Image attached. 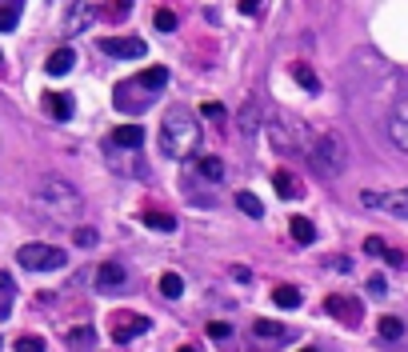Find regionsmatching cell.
Returning a JSON list of instances; mask_svg holds the SVG:
<instances>
[{
  "mask_svg": "<svg viewBox=\"0 0 408 352\" xmlns=\"http://www.w3.org/2000/svg\"><path fill=\"white\" fill-rule=\"evenodd\" d=\"M200 136H204V128H200V120H196L193 109L172 104V109L164 112V120H161V152L168 160H188V157H196Z\"/></svg>",
  "mask_w": 408,
  "mask_h": 352,
  "instance_id": "obj_1",
  "label": "cell"
},
{
  "mask_svg": "<svg viewBox=\"0 0 408 352\" xmlns=\"http://www.w3.org/2000/svg\"><path fill=\"white\" fill-rule=\"evenodd\" d=\"M304 152H309V160H312V173L325 176V180H336V176L344 173V164H348V148H344L341 132H332V128L312 132Z\"/></svg>",
  "mask_w": 408,
  "mask_h": 352,
  "instance_id": "obj_2",
  "label": "cell"
},
{
  "mask_svg": "<svg viewBox=\"0 0 408 352\" xmlns=\"http://www.w3.org/2000/svg\"><path fill=\"white\" fill-rule=\"evenodd\" d=\"M36 200H40V208L49 212V216H56V221H76L81 216V192L72 189L68 180H60V176H44L40 180V189H36Z\"/></svg>",
  "mask_w": 408,
  "mask_h": 352,
  "instance_id": "obj_3",
  "label": "cell"
},
{
  "mask_svg": "<svg viewBox=\"0 0 408 352\" xmlns=\"http://www.w3.org/2000/svg\"><path fill=\"white\" fill-rule=\"evenodd\" d=\"M164 80H168L164 68H145L140 77L124 80V84L116 88V109H120V112H145L148 109V96L156 93V88H164Z\"/></svg>",
  "mask_w": 408,
  "mask_h": 352,
  "instance_id": "obj_4",
  "label": "cell"
},
{
  "mask_svg": "<svg viewBox=\"0 0 408 352\" xmlns=\"http://www.w3.org/2000/svg\"><path fill=\"white\" fill-rule=\"evenodd\" d=\"M17 260H20V269H28V272H56V269L68 264L65 248H56V244H36V240L20 248Z\"/></svg>",
  "mask_w": 408,
  "mask_h": 352,
  "instance_id": "obj_5",
  "label": "cell"
},
{
  "mask_svg": "<svg viewBox=\"0 0 408 352\" xmlns=\"http://www.w3.org/2000/svg\"><path fill=\"white\" fill-rule=\"evenodd\" d=\"M100 52H104V56H120V61H140L148 52V45L140 36H104V40H100Z\"/></svg>",
  "mask_w": 408,
  "mask_h": 352,
  "instance_id": "obj_6",
  "label": "cell"
},
{
  "mask_svg": "<svg viewBox=\"0 0 408 352\" xmlns=\"http://www.w3.org/2000/svg\"><path fill=\"white\" fill-rule=\"evenodd\" d=\"M152 328V320L148 317H136V312H116L113 317V340L116 344H129L136 336H145Z\"/></svg>",
  "mask_w": 408,
  "mask_h": 352,
  "instance_id": "obj_7",
  "label": "cell"
},
{
  "mask_svg": "<svg viewBox=\"0 0 408 352\" xmlns=\"http://www.w3.org/2000/svg\"><path fill=\"white\" fill-rule=\"evenodd\" d=\"M268 141L277 152H296V136H304V125H296V120H268Z\"/></svg>",
  "mask_w": 408,
  "mask_h": 352,
  "instance_id": "obj_8",
  "label": "cell"
},
{
  "mask_svg": "<svg viewBox=\"0 0 408 352\" xmlns=\"http://www.w3.org/2000/svg\"><path fill=\"white\" fill-rule=\"evenodd\" d=\"M360 205L392 212V216H408V192H360Z\"/></svg>",
  "mask_w": 408,
  "mask_h": 352,
  "instance_id": "obj_9",
  "label": "cell"
},
{
  "mask_svg": "<svg viewBox=\"0 0 408 352\" xmlns=\"http://www.w3.org/2000/svg\"><path fill=\"white\" fill-rule=\"evenodd\" d=\"M389 141L400 148V152H408V100H396L389 112Z\"/></svg>",
  "mask_w": 408,
  "mask_h": 352,
  "instance_id": "obj_10",
  "label": "cell"
},
{
  "mask_svg": "<svg viewBox=\"0 0 408 352\" xmlns=\"http://www.w3.org/2000/svg\"><path fill=\"white\" fill-rule=\"evenodd\" d=\"M100 4H104V0H76V4H72V13H68V32L76 36V32H84L88 24H97Z\"/></svg>",
  "mask_w": 408,
  "mask_h": 352,
  "instance_id": "obj_11",
  "label": "cell"
},
{
  "mask_svg": "<svg viewBox=\"0 0 408 352\" xmlns=\"http://www.w3.org/2000/svg\"><path fill=\"white\" fill-rule=\"evenodd\" d=\"M129 285V272H124V264L120 260H104L97 272V288L100 292H120V288Z\"/></svg>",
  "mask_w": 408,
  "mask_h": 352,
  "instance_id": "obj_12",
  "label": "cell"
},
{
  "mask_svg": "<svg viewBox=\"0 0 408 352\" xmlns=\"http://www.w3.org/2000/svg\"><path fill=\"white\" fill-rule=\"evenodd\" d=\"M72 64H76V52L72 48H56L49 56V64H44V72L49 77H65V72H72Z\"/></svg>",
  "mask_w": 408,
  "mask_h": 352,
  "instance_id": "obj_13",
  "label": "cell"
},
{
  "mask_svg": "<svg viewBox=\"0 0 408 352\" xmlns=\"http://www.w3.org/2000/svg\"><path fill=\"white\" fill-rule=\"evenodd\" d=\"M328 312H332V317H348V324H357L360 301H352V296H328Z\"/></svg>",
  "mask_w": 408,
  "mask_h": 352,
  "instance_id": "obj_14",
  "label": "cell"
},
{
  "mask_svg": "<svg viewBox=\"0 0 408 352\" xmlns=\"http://www.w3.org/2000/svg\"><path fill=\"white\" fill-rule=\"evenodd\" d=\"M272 184H277V192L284 196V200H296V196H304V184H300V180H296L288 168H280V173L272 176Z\"/></svg>",
  "mask_w": 408,
  "mask_h": 352,
  "instance_id": "obj_15",
  "label": "cell"
},
{
  "mask_svg": "<svg viewBox=\"0 0 408 352\" xmlns=\"http://www.w3.org/2000/svg\"><path fill=\"white\" fill-rule=\"evenodd\" d=\"M44 109H49V116H56V120H68V116H72V96L68 93H49L44 96Z\"/></svg>",
  "mask_w": 408,
  "mask_h": 352,
  "instance_id": "obj_16",
  "label": "cell"
},
{
  "mask_svg": "<svg viewBox=\"0 0 408 352\" xmlns=\"http://www.w3.org/2000/svg\"><path fill=\"white\" fill-rule=\"evenodd\" d=\"M20 8L24 0H0V32H13L20 24Z\"/></svg>",
  "mask_w": 408,
  "mask_h": 352,
  "instance_id": "obj_17",
  "label": "cell"
},
{
  "mask_svg": "<svg viewBox=\"0 0 408 352\" xmlns=\"http://www.w3.org/2000/svg\"><path fill=\"white\" fill-rule=\"evenodd\" d=\"M113 144H120V148H140V144H145V128L120 125V128L113 132Z\"/></svg>",
  "mask_w": 408,
  "mask_h": 352,
  "instance_id": "obj_18",
  "label": "cell"
},
{
  "mask_svg": "<svg viewBox=\"0 0 408 352\" xmlns=\"http://www.w3.org/2000/svg\"><path fill=\"white\" fill-rule=\"evenodd\" d=\"M288 232H293L296 244H312V240H316V224H312L309 216H293V221H288Z\"/></svg>",
  "mask_w": 408,
  "mask_h": 352,
  "instance_id": "obj_19",
  "label": "cell"
},
{
  "mask_svg": "<svg viewBox=\"0 0 408 352\" xmlns=\"http://www.w3.org/2000/svg\"><path fill=\"white\" fill-rule=\"evenodd\" d=\"M13 301H17V285H13L8 272H0V320L13 312Z\"/></svg>",
  "mask_w": 408,
  "mask_h": 352,
  "instance_id": "obj_20",
  "label": "cell"
},
{
  "mask_svg": "<svg viewBox=\"0 0 408 352\" xmlns=\"http://www.w3.org/2000/svg\"><path fill=\"white\" fill-rule=\"evenodd\" d=\"M236 208H240V212H248V216H256V221L264 216V205L252 196V192H236Z\"/></svg>",
  "mask_w": 408,
  "mask_h": 352,
  "instance_id": "obj_21",
  "label": "cell"
},
{
  "mask_svg": "<svg viewBox=\"0 0 408 352\" xmlns=\"http://www.w3.org/2000/svg\"><path fill=\"white\" fill-rule=\"evenodd\" d=\"M272 301H277L280 308H300V292H296L293 285H280L277 292H272Z\"/></svg>",
  "mask_w": 408,
  "mask_h": 352,
  "instance_id": "obj_22",
  "label": "cell"
},
{
  "mask_svg": "<svg viewBox=\"0 0 408 352\" xmlns=\"http://www.w3.org/2000/svg\"><path fill=\"white\" fill-rule=\"evenodd\" d=\"M293 77L300 88H309V93H320V80H316V72H309L304 64H293Z\"/></svg>",
  "mask_w": 408,
  "mask_h": 352,
  "instance_id": "obj_23",
  "label": "cell"
},
{
  "mask_svg": "<svg viewBox=\"0 0 408 352\" xmlns=\"http://www.w3.org/2000/svg\"><path fill=\"white\" fill-rule=\"evenodd\" d=\"M161 292L168 296V301H177L180 292H184V280H180L177 272H164V276H161Z\"/></svg>",
  "mask_w": 408,
  "mask_h": 352,
  "instance_id": "obj_24",
  "label": "cell"
},
{
  "mask_svg": "<svg viewBox=\"0 0 408 352\" xmlns=\"http://www.w3.org/2000/svg\"><path fill=\"white\" fill-rule=\"evenodd\" d=\"M256 116H261V104H256V100H248L245 112H240V128H245V136L256 132Z\"/></svg>",
  "mask_w": 408,
  "mask_h": 352,
  "instance_id": "obj_25",
  "label": "cell"
},
{
  "mask_svg": "<svg viewBox=\"0 0 408 352\" xmlns=\"http://www.w3.org/2000/svg\"><path fill=\"white\" fill-rule=\"evenodd\" d=\"M145 224H148V228H156V232H172V228H177V221H172L168 212H148Z\"/></svg>",
  "mask_w": 408,
  "mask_h": 352,
  "instance_id": "obj_26",
  "label": "cell"
},
{
  "mask_svg": "<svg viewBox=\"0 0 408 352\" xmlns=\"http://www.w3.org/2000/svg\"><path fill=\"white\" fill-rule=\"evenodd\" d=\"M200 173L209 176V180H225V160H216V157H204V160H200Z\"/></svg>",
  "mask_w": 408,
  "mask_h": 352,
  "instance_id": "obj_27",
  "label": "cell"
},
{
  "mask_svg": "<svg viewBox=\"0 0 408 352\" xmlns=\"http://www.w3.org/2000/svg\"><path fill=\"white\" fill-rule=\"evenodd\" d=\"M252 333L272 340V336H284V324H277V320H252Z\"/></svg>",
  "mask_w": 408,
  "mask_h": 352,
  "instance_id": "obj_28",
  "label": "cell"
},
{
  "mask_svg": "<svg viewBox=\"0 0 408 352\" xmlns=\"http://www.w3.org/2000/svg\"><path fill=\"white\" fill-rule=\"evenodd\" d=\"M380 336H384V340H400V336H405V324L396 317H384L380 320Z\"/></svg>",
  "mask_w": 408,
  "mask_h": 352,
  "instance_id": "obj_29",
  "label": "cell"
},
{
  "mask_svg": "<svg viewBox=\"0 0 408 352\" xmlns=\"http://www.w3.org/2000/svg\"><path fill=\"white\" fill-rule=\"evenodd\" d=\"M13 349L17 352H44V340H40V336H20Z\"/></svg>",
  "mask_w": 408,
  "mask_h": 352,
  "instance_id": "obj_30",
  "label": "cell"
},
{
  "mask_svg": "<svg viewBox=\"0 0 408 352\" xmlns=\"http://www.w3.org/2000/svg\"><path fill=\"white\" fill-rule=\"evenodd\" d=\"M156 29H161V32H172V29H177V13L161 8V13H156Z\"/></svg>",
  "mask_w": 408,
  "mask_h": 352,
  "instance_id": "obj_31",
  "label": "cell"
},
{
  "mask_svg": "<svg viewBox=\"0 0 408 352\" xmlns=\"http://www.w3.org/2000/svg\"><path fill=\"white\" fill-rule=\"evenodd\" d=\"M200 112H204L209 120H220V116H225V104H220V100H204V104H200Z\"/></svg>",
  "mask_w": 408,
  "mask_h": 352,
  "instance_id": "obj_32",
  "label": "cell"
},
{
  "mask_svg": "<svg viewBox=\"0 0 408 352\" xmlns=\"http://www.w3.org/2000/svg\"><path fill=\"white\" fill-rule=\"evenodd\" d=\"M364 253H368V256H384V253H389V244H384L380 237H368V240H364Z\"/></svg>",
  "mask_w": 408,
  "mask_h": 352,
  "instance_id": "obj_33",
  "label": "cell"
},
{
  "mask_svg": "<svg viewBox=\"0 0 408 352\" xmlns=\"http://www.w3.org/2000/svg\"><path fill=\"white\" fill-rule=\"evenodd\" d=\"M76 244H81V248H92V244H97V228H76Z\"/></svg>",
  "mask_w": 408,
  "mask_h": 352,
  "instance_id": "obj_34",
  "label": "cell"
},
{
  "mask_svg": "<svg viewBox=\"0 0 408 352\" xmlns=\"http://www.w3.org/2000/svg\"><path fill=\"white\" fill-rule=\"evenodd\" d=\"M68 340H72V344H92L97 333H92V328H76V333H68Z\"/></svg>",
  "mask_w": 408,
  "mask_h": 352,
  "instance_id": "obj_35",
  "label": "cell"
},
{
  "mask_svg": "<svg viewBox=\"0 0 408 352\" xmlns=\"http://www.w3.org/2000/svg\"><path fill=\"white\" fill-rule=\"evenodd\" d=\"M384 260H389L392 269H408V256L400 253V248H389V253H384Z\"/></svg>",
  "mask_w": 408,
  "mask_h": 352,
  "instance_id": "obj_36",
  "label": "cell"
},
{
  "mask_svg": "<svg viewBox=\"0 0 408 352\" xmlns=\"http://www.w3.org/2000/svg\"><path fill=\"white\" fill-rule=\"evenodd\" d=\"M132 13V0H113V20H124Z\"/></svg>",
  "mask_w": 408,
  "mask_h": 352,
  "instance_id": "obj_37",
  "label": "cell"
},
{
  "mask_svg": "<svg viewBox=\"0 0 408 352\" xmlns=\"http://www.w3.org/2000/svg\"><path fill=\"white\" fill-rule=\"evenodd\" d=\"M368 292H373V296H389V285H384L380 276H373V280H368Z\"/></svg>",
  "mask_w": 408,
  "mask_h": 352,
  "instance_id": "obj_38",
  "label": "cell"
},
{
  "mask_svg": "<svg viewBox=\"0 0 408 352\" xmlns=\"http://www.w3.org/2000/svg\"><path fill=\"white\" fill-rule=\"evenodd\" d=\"M229 333H232L229 324H216V320H213V324H209V336H213V340H225V336H229Z\"/></svg>",
  "mask_w": 408,
  "mask_h": 352,
  "instance_id": "obj_39",
  "label": "cell"
},
{
  "mask_svg": "<svg viewBox=\"0 0 408 352\" xmlns=\"http://www.w3.org/2000/svg\"><path fill=\"white\" fill-rule=\"evenodd\" d=\"M240 13H261V0H240Z\"/></svg>",
  "mask_w": 408,
  "mask_h": 352,
  "instance_id": "obj_40",
  "label": "cell"
},
{
  "mask_svg": "<svg viewBox=\"0 0 408 352\" xmlns=\"http://www.w3.org/2000/svg\"><path fill=\"white\" fill-rule=\"evenodd\" d=\"M177 352H196V349H193V344H184V349H177Z\"/></svg>",
  "mask_w": 408,
  "mask_h": 352,
  "instance_id": "obj_41",
  "label": "cell"
},
{
  "mask_svg": "<svg viewBox=\"0 0 408 352\" xmlns=\"http://www.w3.org/2000/svg\"><path fill=\"white\" fill-rule=\"evenodd\" d=\"M300 352H316V349H300Z\"/></svg>",
  "mask_w": 408,
  "mask_h": 352,
  "instance_id": "obj_42",
  "label": "cell"
},
{
  "mask_svg": "<svg viewBox=\"0 0 408 352\" xmlns=\"http://www.w3.org/2000/svg\"><path fill=\"white\" fill-rule=\"evenodd\" d=\"M0 61H4V56H0Z\"/></svg>",
  "mask_w": 408,
  "mask_h": 352,
  "instance_id": "obj_43",
  "label": "cell"
}]
</instances>
